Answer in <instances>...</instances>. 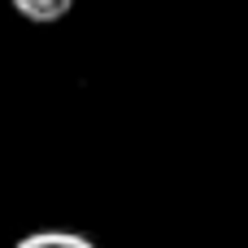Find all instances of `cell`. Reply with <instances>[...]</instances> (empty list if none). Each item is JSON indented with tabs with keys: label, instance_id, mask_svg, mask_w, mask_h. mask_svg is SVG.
I'll return each mask as SVG.
<instances>
[{
	"label": "cell",
	"instance_id": "cell-1",
	"mask_svg": "<svg viewBox=\"0 0 248 248\" xmlns=\"http://www.w3.org/2000/svg\"><path fill=\"white\" fill-rule=\"evenodd\" d=\"M26 22H35V26H52V22H61L70 9H74V0H9Z\"/></svg>",
	"mask_w": 248,
	"mask_h": 248
},
{
	"label": "cell",
	"instance_id": "cell-2",
	"mask_svg": "<svg viewBox=\"0 0 248 248\" xmlns=\"http://www.w3.org/2000/svg\"><path fill=\"white\" fill-rule=\"evenodd\" d=\"M13 248H96V240H87L78 231H31Z\"/></svg>",
	"mask_w": 248,
	"mask_h": 248
}]
</instances>
